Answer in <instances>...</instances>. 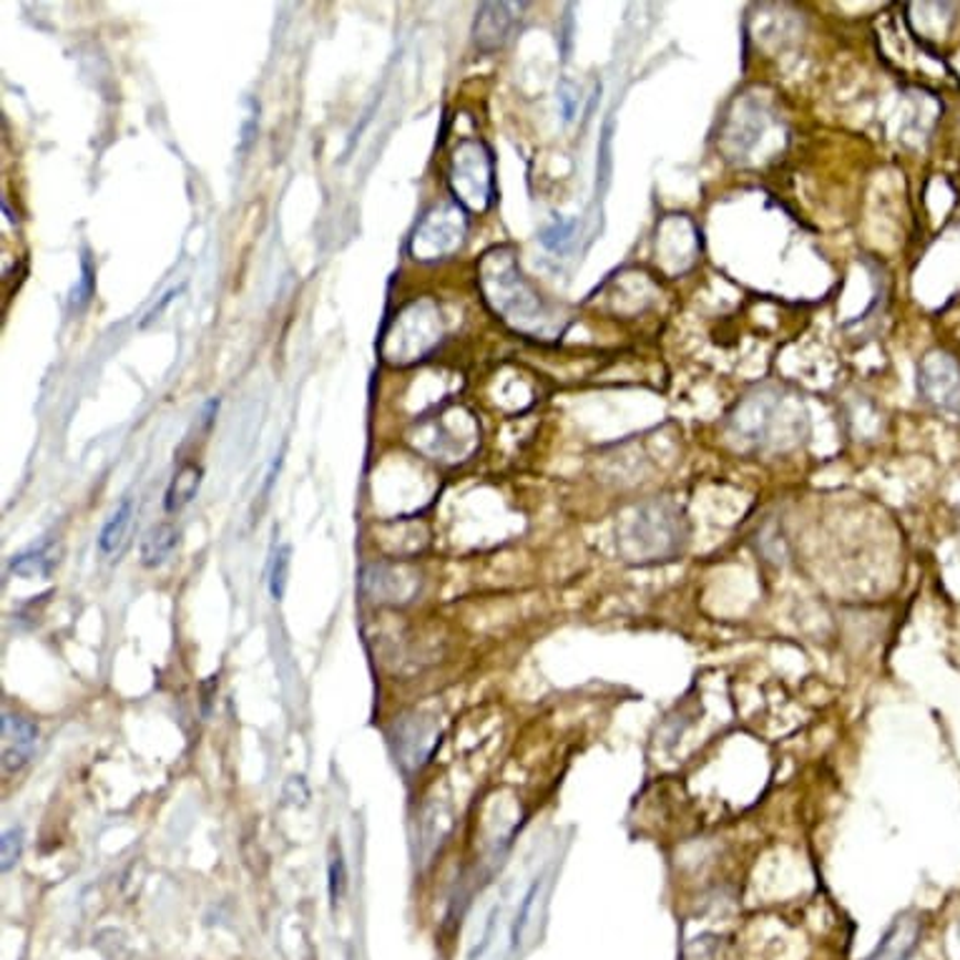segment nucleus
<instances>
[{"mask_svg": "<svg viewBox=\"0 0 960 960\" xmlns=\"http://www.w3.org/2000/svg\"><path fill=\"white\" fill-rule=\"evenodd\" d=\"M573 229H576V222H567L561 217H555L549 227L541 231V241L543 247L549 249V252H567L569 245L573 241Z\"/></svg>", "mask_w": 960, "mask_h": 960, "instance_id": "a211bd4d", "label": "nucleus"}, {"mask_svg": "<svg viewBox=\"0 0 960 960\" xmlns=\"http://www.w3.org/2000/svg\"><path fill=\"white\" fill-rule=\"evenodd\" d=\"M58 567V549L56 546H43L39 551L15 555L11 571L23 579H48L53 569Z\"/></svg>", "mask_w": 960, "mask_h": 960, "instance_id": "2eb2a0df", "label": "nucleus"}, {"mask_svg": "<svg viewBox=\"0 0 960 960\" xmlns=\"http://www.w3.org/2000/svg\"><path fill=\"white\" fill-rule=\"evenodd\" d=\"M478 287L488 308L526 335H549L551 312L520 272L514 247H493L478 265Z\"/></svg>", "mask_w": 960, "mask_h": 960, "instance_id": "7ed1b4c3", "label": "nucleus"}, {"mask_svg": "<svg viewBox=\"0 0 960 960\" xmlns=\"http://www.w3.org/2000/svg\"><path fill=\"white\" fill-rule=\"evenodd\" d=\"M0 730H3V769L6 775H11V772L29 765L33 757L35 744H39V726L23 716L6 712Z\"/></svg>", "mask_w": 960, "mask_h": 960, "instance_id": "9b49d317", "label": "nucleus"}, {"mask_svg": "<svg viewBox=\"0 0 960 960\" xmlns=\"http://www.w3.org/2000/svg\"><path fill=\"white\" fill-rule=\"evenodd\" d=\"M724 428L742 453H787L807 438L810 416L800 395L787 385L765 382L744 395Z\"/></svg>", "mask_w": 960, "mask_h": 960, "instance_id": "f257e3e1", "label": "nucleus"}, {"mask_svg": "<svg viewBox=\"0 0 960 960\" xmlns=\"http://www.w3.org/2000/svg\"><path fill=\"white\" fill-rule=\"evenodd\" d=\"M174 294H176V290H172V292H169V294H164V300H161V304H159V308H154V310H151V312H149V317H147V322H151V320H157V315H161V310H164V308H166V304H169V302H172V298H174ZM147 322H143V325H147Z\"/></svg>", "mask_w": 960, "mask_h": 960, "instance_id": "393cba45", "label": "nucleus"}, {"mask_svg": "<svg viewBox=\"0 0 960 960\" xmlns=\"http://www.w3.org/2000/svg\"><path fill=\"white\" fill-rule=\"evenodd\" d=\"M769 127V114L767 106L762 104V98L755 94H742L732 101L726 109L722 127H720V151L724 159L730 161H744L757 143L762 141V133Z\"/></svg>", "mask_w": 960, "mask_h": 960, "instance_id": "0eeeda50", "label": "nucleus"}, {"mask_svg": "<svg viewBox=\"0 0 960 960\" xmlns=\"http://www.w3.org/2000/svg\"><path fill=\"white\" fill-rule=\"evenodd\" d=\"M202 475L204 471L196 463H184L182 468L174 473L172 483H169L166 496H164V508L166 514H176V510H182L184 506H190L196 490L202 486Z\"/></svg>", "mask_w": 960, "mask_h": 960, "instance_id": "ddd939ff", "label": "nucleus"}, {"mask_svg": "<svg viewBox=\"0 0 960 960\" xmlns=\"http://www.w3.org/2000/svg\"><path fill=\"white\" fill-rule=\"evenodd\" d=\"M247 106H249V114H247V121H245V127H241V151H247L249 147H252V141H255V137H257V114H259V106L252 101V98H247Z\"/></svg>", "mask_w": 960, "mask_h": 960, "instance_id": "5701e85b", "label": "nucleus"}, {"mask_svg": "<svg viewBox=\"0 0 960 960\" xmlns=\"http://www.w3.org/2000/svg\"><path fill=\"white\" fill-rule=\"evenodd\" d=\"M950 956H953V960H960V918L950 930Z\"/></svg>", "mask_w": 960, "mask_h": 960, "instance_id": "b1692460", "label": "nucleus"}, {"mask_svg": "<svg viewBox=\"0 0 960 960\" xmlns=\"http://www.w3.org/2000/svg\"><path fill=\"white\" fill-rule=\"evenodd\" d=\"M555 94H559V106L563 114V121H573L579 114V104H581V88L579 84H573L571 78H561L559 88H555Z\"/></svg>", "mask_w": 960, "mask_h": 960, "instance_id": "412c9836", "label": "nucleus"}, {"mask_svg": "<svg viewBox=\"0 0 960 960\" xmlns=\"http://www.w3.org/2000/svg\"><path fill=\"white\" fill-rule=\"evenodd\" d=\"M290 563H292V549L290 546H280L274 553L272 571H269V594L274 601H282L287 591V581H290Z\"/></svg>", "mask_w": 960, "mask_h": 960, "instance_id": "f3484780", "label": "nucleus"}, {"mask_svg": "<svg viewBox=\"0 0 960 960\" xmlns=\"http://www.w3.org/2000/svg\"><path fill=\"white\" fill-rule=\"evenodd\" d=\"M692 541L684 508L671 498H649L618 516L616 551L632 567L677 561Z\"/></svg>", "mask_w": 960, "mask_h": 960, "instance_id": "f03ea898", "label": "nucleus"}, {"mask_svg": "<svg viewBox=\"0 0 960 960\" xmlns=\"http://www.w3.org/2000/svg\"><path fill=\"white\" fill-rule=\"evenodd\" d=\"M447 186L457 206L465 212L483 214L496 202V164L486 141L463 139L457 143L451 166H447Z\"/></svg>", "mask_w": 960, "mask_h": 960, "instance_id": "20e7f679", "label": "nucleus"}, {"mask_svg": "<svg viewBox=\"0 0 960 960\" xmlns=\"http://www.w3.org/2000/svg\"><path fill=\"white\" fill-rule=\"evenodd\" d=\"M918 392L932 408L960 416V363L948 353H928L918 367Z\"/></svg>", "mask_w": 960, "mask_h": 960, "instance_id": "6e6552de", "label": "nucleus"}, {"mask_svg": "<svg viewBox=\"0 0 960 960\" xmlns=\"http://www.w3.org/2000/svg\"><path fill=\"white\" fill-rule=\"evenodd\" d=\"M526 3H483L473 21V43L481 53H496L514 35Z\"/></svg>", "mask_w": 960, "mask_h": 960, "instance_id": "9d476101", "label": "nucleus"}, {"mask_svg": "<svg viewBox=\"0 0 960 960\" xmlns=\"http://www.w3.org/2000/svg\"><path fill=\"white\" fill-rule=\"evenodd\" d=\"M23 855V830L13 828L3 832L0 840V857H3V873H8Z\"/></svg>", "mask_w": 960, "mask_h": 960, "instance_id": "4be33fe9", "label": "nucleus"}, {"mask_svg": "<svg viewBox=\"0 0 960 960\" xmlns=\"http://www.w3.org/2000/svg\"><path fill=\"white\" fill-rule=\"evenodd\" d=\"M443 337V322L433 300L410 302L382 337V357L392 365L423 360Z\"/></svg>", "mask_w": 960, "mask_h": 960, "instance_id": "39448f33", "label": "nucleus"}, {"mask_svg": "<svg viewBox=\"0 0 960 960\" xmlns=\"http://www.w3.org/2000/svg\"><path fill=\"white\" fill-rule=\"evenodd\" d=\"M133 516V504L131 498H123L121 506L114 510V516L106 520V526L101 528V536H98V549L104 553H114L119 546L123 543V538H127L129 524Z\"/></svg>", "mask_w": 960, "mask_h": 960, "instance_id": "dca6fc26", "label": "nucleus"}, {"mask_svg": "<svg viewBox=\"0 0 960 960\" xmlns=\"http://www.w3.org/2000/svg\"><path fill=\"white\" fill-rule=\"evenodd\" d=\"M327 887H330L332 908H337V903L343 900L345 891H347V867H345V860H343V852H339V848L332 852V857H330Z\"/></svg>", "mask_w": 960, "mask_h": 960, "instance_id": "6ab92c4d", "label": "nucleus"}, {"mask_svg": "<svg viewBox=\"0 0 960 960\" xmlns=\"http://www.w3.org/2000/svg\"><path fill=\"white\" fill-rule=\"evenodd\" d=\"M657 262L669 274H684L692 269L699 252V231L684 214H671L657 227Z\"/></svg>", "mask_w": 960, "mask_h": 960, "instance_id": "1a4fd4ad", "label": "nucleus"}, {"mask_svg": "<svg viewBox=\"0 0 960 960\" xmlns=\"http://www.w3.org/2000/svg\"><path fill=\"white\" fill-rule=\"evenodd\" d=\"M94 267L88 259L80 262V280L74 287V292H71V310H84L88 302L94 298Z\"/></svg>", "mask_w": 960, "mask_h": 960, "instance_id": "aec40b11", "label": "nucleus"}, {"mask_svg": "<svg viewBox=\"0 0 960 960\" xmlns=\"http://www.w3.org/2000/svg\"><path fill=\"white\" fill-rule=\"evenodd\" d=\"M465 235H468V219H465L463 206L441 204L420 219L410 239V255L418 262L447 259L465 245Z\"/></svg>", "mask_w": 960, "mask_h": 960, "instance_id": "423d86ee", "label": "nucleus"}, {"mask_svg": "<svg viewBox=\"0 0 960 960\" xmlns=\"http://www.w3.org/2000/svg\"><path fill=\"white\" fill-rule=\"evenodd\" d=\"M179 541V531L176 526L172 524H157L151 526L147 533H143L141 541V563L147 569H157L164 563L172 551L176 549Z\"/></svg>", "mask_w": 960, "mask_h": 960, "instance_id": "4468645a", "label": "nucleus"}, {"mask_svg": "<svg viewBox=\"0 0 960 960\" xmlns=\"http://www.w3.org/2000/svg\"><path fill=\"white\" fill-rule=\"evenodd\" d=\"M920 940V920L918 915L905 913L883 936L881 943L873 950V956L867 960H908L913 956L915 946Z\"/></svg>", "mask_w": 960, "mask_h": 960, "instance_id": "f8f14e48", "label": "nucleus"}]
</instances>
